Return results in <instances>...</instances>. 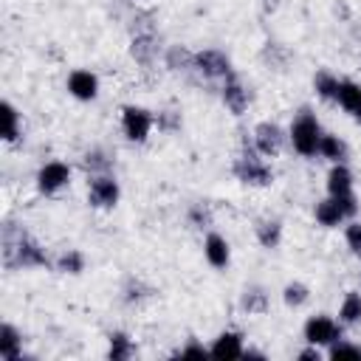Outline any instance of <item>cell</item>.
Listing matches in <instances>:
<instances>
[{
	"instance_id": "obj_34",
	"label": "cell",
	"mask_w": 361,
	"mask_h": 361,
	"mask_svg": "<svg viewBox=\"0 0 361 361\" xmlns=\"http://www.w3.org/2000/svg\"><path fill=\"white\" fill-rule=\"evenodd\" d=\"M206 353H209V347H203L197 341H189L186 347H180V355H206Z\"/></svg>"
},
{
	"instance_id": "obj_20",
	"label": "cell",
	"mask_w": 361,
	"mask_h": 361,
	"mask_svg": "<svg viewBox=\"0 0 361 361\" xmlns=\"http://www.w3.org/2000/svg\"><path fill=\"white\" fill-rule=\"evenodd\" d=\"M338 322L344 327H353L361 322V293L358 290H347L341 305H338Z\"/></svg>"
},
{
	"instance_id": "obj_31",
	"label": "cell",
	"mask_w": 361,
	"mask_h": 361,
	"mask_svg": "<svg viewBox=\"0 0 361 361\" xmlns=\"http://www.w3.org/2000/svg\"><path fill=\"white\" fill-rule=\"evenodd\" d=\"M192 62H195V54H189V51H183V48H169V54H166V65L175 68V71H180V68L189 71Z\"/></svg>"
},
{
	"instance_id": "obj_2",
	"label": "cell",
	"mask_w": 361,
	"mask_h": 361,
	"mask_svg": "<svg viewBox=\"0 0 361 361\" xmlns=\"http://www.w3.org/2000/svg\"><path fill=\"white\" fill-rule=\"evenodd\" d=\"M231 172L240 183H248V186H268L274 180V172H271V164L268 158H262L254 147H245L234 164H231Z\"/></svg>"
},
{
	"instance_id": "obj_29",
	"label": "cell",
	"mask_w": 361,
	"mask_h": 361,
	"mask_svg": "<svg viewBox=\"0 0 361 361\" xmlns=\"http://www.w3.org/2000/svg\"><path fill=\"white\" fill-rule=\"evenodd\" d=\"M344 243H347V248L355 254V257H361V223L353 217V220H347V226H344Z\"/></svg>"
},
{
	"instance_id": "obj_10",
	"label": "cell",
	"mask_w": 361,
	"mask_h": 361,
	"mask_svg": "<svg viewBox=\"0 0 361 361\" xmlns=\"http://www.w3.org/2000/svg\"><path fill=\"white\" fill-rule=\"evenodd\" d=\"M65 87H68V93H71L73 99H79V102H93V99L99 96V76H96L93 71H87V68H73V71L68 73V79H65Z\"/></svg>"
},
{
	"instance_id": "obj_30",
	"label": "cell",
	"mask_w": 361,
	"mask_h": 361,
	"mask_svg": "<svg viewBox=\"0 0 361 361\" xmlns=\"http://www.w3.org/2000/svg\"><path fill=\"white\" fill-rule=\"evenodd\" d=\"M152 54H155V45H152V37H147V34H141V37H135L133 39V56L138 59V62H149L152 59Z\"/></svg>"
},
{
	"instance_id": "obj_17",
	"label": "cell",
	"mask_w": 361,
	"mask_h": 361,
	"mask_svg": "<svg viewBox=\"0 0 361 361\" xmlns=\"http://www.w3.org/2000/svg\"><path fill=\"white\" fill-rule=\"evenodd\" d=\"M0 358L3 361H20L23 358V336L11 324L0 327Z\"/></svg>"
},
{
	"instance_id": "obj_12",
	"label": "cell",
	"mask_w": 361,
	"mask_h": 361,
	"mask_svg": "<svg viewBox=\"0 0 361 361\" xmlns=\"http://www.w3.org/2000/svg\"><path fill=\"white\" fill-rule=\"evenodd\" d=\"M203 257H206V262L212 268H228V262H231L228 240L223 234H217V231H209L206 240H203Z\"/></svg>"
},
{
	"instance_id": "obj_4",
	"label": "cell",
	"mask_w": 361,
	"mask_h": 361,
	"mask_svg": "<svg viewBox=\"0 0 361 361\" xmlns=\"http://www.w3.org/2000/svg\"><path fill=\"white\" fill-rule=\"evenodd\" d=\"M155 127V113L141 104H124L121 107V133L133 144H144Z\"/></svg>"
},
{
	"instance_id": "obj_14",
	"label": "cell",
	"mask_w": 361,
	"mask_h": 361,
	"mask_svg": "<svg viewBox=\"0 0 361 361\" xmlns=\"http://www.w3.org/2000/svg\"><path fill=\"white\" fill-rule=\"evenodd\" d=\"M209 353H212V355H220V358H243V353H245V338H243V333H237V330H223V333L212 341Z\"/></svg>"
},
{
	"instance_id": "obj_16",
	"label": "cell",
	"mask_w": 361,
	"mask_h": 361,
	"mask_svg": "<svg viewBox=\"0 0 361 361\" xmlns=\"http://www.w3.org/2000/svg\"><path fill=\"white\" fill-rule=\"evenodd\" d=\"M313 217H316V223L319 226H324V228H336V226H341L344 220H347V214H344V209H341V203L336 200V197H322L319 203H316V209H313Z\"/></svg>"
},
{
	"instance_id": "obj_28",
	"label": "cell",
	"mask_w": 361,
	"mask_h": 361,
	"mask_svg": "<svg viewBox=\"0 0 361 361\" xmlns=\"http://www.w3.org/2000/svg\"><path fill=\"white\" fill-rule=\"evenodd\" d=\"M327 355L330 358H361V344H353V341L338 338V341H333L327 347Z\"/></svg>"
},
{
	"instance_id": "obj_5",
	"label": "cell",
	"mask_w": 361,
	"mask_h": 361,
	"mask_svg": "<svg viewBox=\"0 0 361 361\" xmlns=\"http://www.w3.org/2000/svg\"><path fill=\"white\" fill-rule=\"evenodd\" d=\"M341 322H336L333 316H324V313H316V316H310L307 322H305V327H302V336H305V341L307 344H313V347H330L333 341H338L341 338Z\"/></svg>"
},
{
	"instance_id": "obj_13",
	"label": "cell",
	"mask_w": 361,
	"mask_h": 361,
	"mask_svg": "<svg viewBox=\"0 0 361 361\" xmlns=\"http://www.w3.org/2000/svg\"><path fill=\"white\" fill-rule=\"evenodd\" d=\"M336 104H338L355 124H361V85H358V82L341 79V82H338V99H336Z\"/></svg>"
},
{
	"instance_id": "obj_32",
	"label": "cell",
	"mask_w": 361,
	"mask_h": 361,
	"mask_svg": "<svg viewBox=\"0 0 361 361\" xmlns=\"http://www.w3.org/2000/svg\"><path fill=\"white\" fill-rule=\"evenodd\" d=\"M189 220H192L197 228H209V226H212V214H209V209H203V206H195V209L189 212Z\"/></svg>"
},
{
	"instance_id": "obj_3",
	"label": "cell",
	"mask_w": 361,
	"mask_h": 361,
	"mask_svg": "<svg viewBox=\"0 0 361 361\" xmlns=\"http://www.w3.org/2000/svg\"><path fill=\"white\" fill-rule=\"evenodd\" d=\"M6 265L42 268V265H48V254L34 237H28L23 231V234H17V243H11V237H6Z\"/></svg>"
},
{
	"instance_id": "obj_8",
	"label": "cell",
	"mask_w": 361,
	"mask_h": 361,
	"mask_svg": "<svg viewBox=\"0 0 361 361\" xmlns=\"http://www.w3.org/2000/svg\"><path fill=\"white\" fill-rule=\"evenodd\" d=\"M192 71H197L206 79H226V76H231V59L217 48H206V51L195 54Z\"/></svg>"
},
{
	"instance_id": "obj_1",
	"label": "cell",
	"mask_w": 361,
	"mask_h": 361,
	"mask_svg": "<svg viewBox=\"0 0 361 361\" xmlns=\"http://www.w3.org/2000/svg\"><path fill=\"white\" fill-rule=\"evenodd\" d=\"M322 124L316 118V113L310 107H302L290 127H288V141L293 147V152H299L302 158H316L319 155V141H322Z\"/></svg>"
},
{
	"instance_id": "obj_25",
	"label": "cell",
	"mask_w": 361,
	"mask_h": 361,
	"mask_svg": "<svg viewBox=\"0 0 361 361\" xmlns=\"http://www.w3.org/2000/svg\"><path fill=\"white\" fill-rule=\"evenodd\" d=\"M307 299H310V288H307L305 282H288V285L282 288V302H285L288 307H302Z\"/></svg>"
},
{
	"instance_id": "obj_18",
	"label": "cell",
	"mask_w": 361,
	"mask_h": 361,
	"mask_svg": "<svg viewBox=\"0 0 361 361\" xmlns=\"http://www.w3.org/2000/svg\"><path fill=\"white\" fill-rule=\"evenodd\" d=\"M319 158L330 161V164H344L347 161V144L333 135V133H322V141H319Z\"/></svg>"
},
{
	"instance_id": "obj_26",
	"label": "cell",
	"mask_w": 361,
	"mask_h": 361,
	"mask_svg": "<svg viewBox=\"0 0 361 361\" xmlns=\"http://www.w3.org/2000/svg\"><path fill=\"white\" fill-rule=\"evenodd\" d=\"M56 271H62V274H82L85 271V254L82 251H65L56 259Z\"/></svg>"
},
{
	"instance_id": "obj_35",
	"label": "cell",
	"mask_w": 361,
	"mask_h": 361,
	"mask_svg": "<svg viewBox=\"0 0 361 361\" xmlns=\"http://www.w3.org/2000/svg\"><path fill=\"white\" fill-rule=\"evenodd\" d=\"M299 358H316V361H319V358H322V350H319V347H313V344H310V347H307V350H302V353H299Z\"/></svg>"
},
{
	"instance_id": "obj_7",
	"label": "cell",
	"mask_w": 361,
	"mask_h": 361,
	"mask_svg": "<svg viewBox=\"0 0 361 361\" xmlns=\"http://www.w3.org/2000/svg\"><path fill=\"white\" fill-rule=\"evenodd\" d=\"M118 180L110 175V172H99V175H90L87 180V203L96 206V209H113L118 203Z\"/></svg>"
},
{
	"instance_id": "obj_21",
	"label": "cell",
	"mask_w": 361,
	"mask_h": 361,
	"mask_svg": "<svg viewBox=\"0 0 361 361\" xmlns=\"http://www.w3.org/2000/svg\"><path fill=\"white\" fill-rule=\"evenodd\" d=\"M0 116H3V141L14 144V141L20 138V133H23L20 113H17V107H14L11 102H3V104H0Z\"/></svg>"
},
{
	"instance_id": "obj_22",
	"label": "cell",
	"mask_w": 361,
	"mask_h": 361,
	"mask_svg": "<svg viewBox=\"0 0 361 361\" xmlns=\"http://www.w3.org/2000/svg\"><path fill=\"white\" fill-rule=\"evenodd\" d=\"M133 353H135V347H133V338H130L124 330H113V333H110L107 358H113V361H127Z\"/></svg>"
},
{
	"instance_id": "obj_11",
	"label": "cell",
	"mask_w": 361,
	"mask_h": 361,
	"mask_svg": "<svg viewBox=\"0 0 361 361\" xmlns=\"http://www.w3.org/2000/svg\"><path fill=\"white\" fill-rule=\"evenodd\" d=\"M220 90H223V93H220V96H223V104H226L234 116H240V113L248 110V104H251V90H248L234 73L223 79V87H220Z\"/></svg>"
},
{
	"instance_id": "obj_19",
	"label": "cell",
	"mask_w": 361,
	"mask_h": 361,
	"mask_svg": "<svg viewBox=\"0 0 361 361\" xmlns=\"http://www.w3.org/2000/svg\"><path fill=\"white\" fill-rule=\"evenodd\" d=\"M338 82H341V79H338L336 73H330V71H316V76H313V90H316L319 99L336 104V99H338Z\"/></svg>"
},
{
	"instance_id": "obj_6",
	"label": "cell",
	"mask_w": 361,
	"mask_h": 361,
	"mask_svg": "<svg viewBox=\"0 0 361 361\" xmlns=\"http://www.w3.org/2000/svg\"><path fill=\"white\" fill-rule=\"evenodd\" d=\"M288 141V133L276 124V121H259L251 133V147L262 155V158H279L282 147Z\"/></svg>"
},
{
	"instance_id": "obj_24",
	"label": "cell",
	"mask_w": 361,
	"mask_h": 361,
	"mask_svg": "<svg viewBox=\"0 0 361 361\" xmlns=\"http://www.w3.org/2000/svg\"><path fill=\"white\" fill-rule=\"evenodd\" d=\"M82 166H85L90 175H99V172H110L113 161H110V155H107L102 147H93V149H87V152H85Z\"/></svg>"
},
{
	"instance_id": "obj_23",
	"label": "cell",
	"mask_w": 361,
	"mask_h": 361,
	"mask_svg": "<svg viewBox=\"0 0 361 361\" xmlns=\"http://www.w3.org/2000/svg\"><path fill=\"white\" fill-rule=\"evenodd\" d=\"M257 240H259V245L262 248H276L279 243H282V223L279 220H262L259 226H257Z\"/></svg>"
},
{
	"instance_id": "obj_27",
	"label": "cell",
	"mask_w": 361,
	"mask_h": 361,
	"mask_svg": "<svg viewBox=\"0 0 361 361\" xmlns=\"http://www.w3.org/2000/svg\"><path fill=\"white\" fill-rule=\"evenodd\" d=\"M265 307H268V296L262 293V288H245V293H243V310L262 313Z\"/></svg>"
},
{
	"instance_id": "obj_9",
	"label": "cell",
	"mask_w": 361,
	"mask_h": 361,
	"mask_svg": "<svg viewBox=\"0 0 361 361\" xmlns=\"http://www.w3.org/2000/svg\"><path fill=\"white\" fill-rule=\"evenodd\" d=\"M37 189L42 195H56L59 189H65L71 183V166L65 161H45L37 169Z\"/></svg>"
},
{
	"instance_id": "obj_15",
	"label": "cell",
	"mask_w": 361,
	"mask_h": 361,
	"mask_svg": "<svg viewBox=\"0 0 361 361\" xmlns=\"http://www.w3.org/2000/svg\"><path fill=\"white\" fill-rule=\"evenodd\" d=\"M327 195L330 197H347L355 195V183H353V172L347 164H333L327 172Z\"/></svg>"
},
{
	"instance_id": "obj_33",
	"label": "cell",
	"mask_w": 361,
	"mask_h": 361,
	"mask_svg": "<svg viewBox=\"0 0 361 361\" xmlns=\"http://www.w3.org/2000/svg\"><path fill=\"white\" fill-rule=\"evenodd\" d=\"M155 124H158L161 130H166V133H169V130H175V127H180V121H178V118H172V116H169V110L158 113V116H155Z\"/></svg>"
}]
</instances>
